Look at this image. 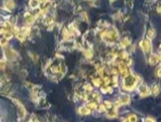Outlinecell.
<instances>
[{
	"mask_svg": "<svg viewBox=\"0 0 161 122\" xmlns=\"http://www.w3.org/2000/svg\"><path fill=\"white\" fill-rule=\"evenodd\" d=\"M140 49L141 51L144 53V54H151L153 53V44H152V41L148 39V38H143L142 41H140Z\"/></svg>",
	"mask_w": 161,
	"mask_h": 122,
	"instance_id": "obj_2",
	"label": "cell"
},
{
	"mask_svg": "<svg viewBox=\"0 0 161 122\" xmlns=\"http://www.w3.org/2000/svg\"><path fill=\"white\" fill-rule=\"evenodd\" d=\"M6 65H8L6 61H4V60H0V70H4V69H6Z\"/></svg>",
	"mask_w": 161,
	"mask_h": 122,
	"instance_id": "obj_14",
	"label": "cell"
},
{
	"mask_svg": "<svg viewBox=\"0 0 161 122\" xmlns=\"http://www.w3.org/2000/svg\"><path fill=\"white\" fill-rule=\"evenodd\" d=\"M158 58H157V54L155 53H151L148 55V64L151 66H156V65L158 64Z\"/></svg>",
	"mask_w": 161,
	"mask_h": 122,
	"instance_id": "obj_8",
	"label": "cell"
},
{
	"mask_svg": "<svg viewBox=\"0 0 161 122\" xmlns=\"http://www.w3.org/2000/svg\"><path fill=\"white\" fill-rule=\"evenodd\" d=\"M156 37V31L155 29L153 28V27H151V28H148L147 29V33H146V38H148V39H154V38Z\"/></svg>",
	"mask_w": 161,
	"mask_h": 122,
	"instance_id": "obj_10",
	"label": "cell"
},
{
	"mask_svg": "<svg viewBox=\"0 0 161 122\" xmlns=\"http://www.w3.org/2000/svg\"><path fill=\"white\" fill-rule=\"evenodd\" d=\"M8 45H9V39H6V38H4V37L0 38V47H4V48H6Z\"/></svg>",
	"mask_w": 161,
	"mask_h": 122,
	"instance_id": "obj_12",
	"label": "cell"
},
{
	"mask_svg": "<svg viewBox=\"0 0 161 122\" xmlns=\"http://www.w3.org/2000/svg\"><path fill=\"white\" fill-rule=\"evenodd\" d=\"M0 23H1V20H0Z\"/></svg>",
	"mask_w": 161,
	"mask_h": 122,
	"instance_id": "obj_19",
	"label": "cell"
},
{
	"mask_svg": "<svg viewBox=\"0 0 161 122\" xmlns=\"http://www.w3.org/2000/svg\"><path fill=\"white\" fill-rule=\"evenodd\" d=\"M137 88H138V93H139V96L141 98H146V97H148L151 95V88L146 84H144V83H141Z\"/></svg>",
	"mask_w": 161,
	"mask_h": 122,
	"instance_id": "obj_3",
	"label": "cell"
},
{
	"mask_svg": "<svg viewBox=\"0 0 161 122\" xmlns=\"http://www.w3.org/2000/svg\"><path fill=\"white\" fill-rule=\"evenodd\" d=\"M3 8L8 12H12L16 8V3L14 0H3Z\"/></svg>",
	"mask_w": 161,
	"mask_h": 122,
	"instance_id": "obj_5",
	"label": "cell"
},
{
	"mask_svg": "<svg viewBox=\"0 0 161 122\" xmlns=\"http://www.w3.org/2000/svg\"><path fill=\"white\" fill-rule=\"evenodd\" d=\"M160 91H161V88H160V85H159L158 83H155V84L152 85V88H151V95L157 97L159 93H160Z\"/></svg>",
	"mask_w": 161,
	"mask_h": 122,
	"instance_id": "obj_7",
	"label": "cell"
},
{
	"mask_svg": "<svg viewBox=\"0 0 161 122\" xmlns=\"http://www.w3.org/2000/svg\"><path fill=\"white\" fill-rule=\"evenodd\" d=\"M145 122H155V120L153 119V118H147V119L145 120Z\"/></svg>",
	"mask_w": 161,
	"mask_h": 122,
	"instance_id": "obj_17",
	"label": "cell"
},
{
	"mask_svg": "<svg viewBox=\"0 0 161 122\" xmlns=\"http://www.w3.org/2000/svg\"><path fill=\"white\" fill-rule=\"evenodd\" d=\"M79 113L81 114V115H90L91 109L88 107L87 105H82V106H79Z\"/></svg>",
	"mask_w": 161,
	"mask_h": 122,
	"instance_id": "obj_9",
	"label": "cell"
},
{
	"mask_svg": "<svg viewBox=\"0 0 161 122\" xmlns=\"http://www.w3.org/2000/svg\"><path fill=\"white\" fill-rule=\"evenodd\" d=\"M48 0H38V2H39V4H40V6H44L45 3L47 2Z\"/></svg>",
	"mask_w": 161,
	"mask_h": 122,
	"instance_id": "obj_16",
	"label": "cell"
},
{
	"mask_svg": "<svg viewBox=\"0 0 161 122\" xmlns=\"http://www.w3.org/2000/svg\"><path fill=\"white\" fill-rule=\"evenodd\" d=\"M4 53H6V57L9 60V61H14L15 58L17 57V54L15 52L14 50L11 48V47H6V49H4Z\"/></svg>",
	"mask_w": 161,
	"mask_h": 122,
	"instance_id": "obj_4",
	"label": "cell"
},
{
	"mask_svg": "<svg viewBox=\"0 0 161 122\" xmlns=\"http://www.w3.org/2000/svg\"><path fill=\"white\" fill-rule=\"evenodd\" d=\"M29 6H30V9L37 10L38 8L40 6V4L38 2V0H29Z\"/></svg>",
	"mask_w": 161,
	"mask_h": 122,
	"instance_id": "obj_11",
	"label": "cell"
},
{
	"mask_svg": "<svg viewBox=\"0 0 161 122\" xmlns=\"http://www.w3.org/2000/svg\"><path fill=\"white\" fill-rule=\"evenodd\" d=\"M123 122H129V121H128V119H127V118H125V119L123 120Z\"/></svg>",
	"mask_w": 161,
	"mask_h": 122,
	"instance_id": "obj_18",
	"label": "cell"
},
{
	"mask_svg": "<svg viewBox=\"0 0 161 122\" xmlns=\"http://www.w3.org/2000/svg\"><path fill=\"white\" fill-rule=\"evenodd\" d=\"M127 119H128L129 122H137L138 117H137V115H135V114H132V115H129V116L127 117Z\"/></svg>",
	"mask_w": 161,
	"mask_h": 122,
	"instance_id": "obj_13",
	"label": "cell"
},
{
	"mask_svg": "<svg viewBox=\"0 0 161 122\" xmlns=\"http://www.w3.org/2000/svg\"><path fill=\"white\" fill-rule=\"evenodd\" d=\"M141 83V78L138 76L137 73L132 72L130 74L126 76L125 78H123L122 81V88L125 91H132L139 86V84Z\"/></svg>",
	"mask_w": 161,
	"mask_h": 122,
	"instance_id": "obj_1",
	"label": "cell"
},
{
	"mask_svg": "<svg viewBox=\"0 0 161 122\" xmlns=\"http://www.w3.org/2000/svg\"><path fill=\"white\" fill-rule=\"evenodd\" d=\"M155 73H156V76H157V78L161 79V64L159 65V66H158V68H157V69H156Z\"/></svg>",
	"mask_w": 161,
	"mask_h": 122,
	"instance_id": "obj_15",
	"label": "cell"
},
{
	"mask_svg": "<svg viewBox=\"0 0 161 122\" xmlns=\"http://www.w3.org/2000/svg\"><path fill=\"white\" fill-rule=\"evenodd\" d=\"M24 22H26V25H29V26H31V25H33V23L35 22V19H36L35 16H34L32 13H30V12H26V13H24Z\"/></svg>",
	"mask_w": 161,
	"mask_h": 122,
	"instance_id": "obj_6",
	"label": "cell"
}]
</instances>
